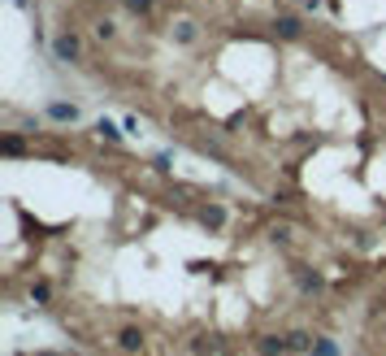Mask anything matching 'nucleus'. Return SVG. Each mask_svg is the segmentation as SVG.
<instances>
[{
  "instance_id": "3",
  "label": "nucleus",
  "mask_w": 386,
  "mask_h": 356,
  "mask_svg": "<svg viewBox=\"0 0 386 356\" xmlns=\"http://www.w3.org/2000/svg\"><path fill=\"white\" fill-rule=\"evenodd\" d=\"M273 30H278L282 39H300L304 35V22L295 18V13H278V18H273Z\"/></svg>"
},
{
  "instance_id": "18",
  "label": "nucleus",
  "mask_w": 386,
  "mask_h": 356,
  "mask_svg": "<svg viewBox=\"0 0 386 356\" xmlns=\"http://www.w3.org/2000/svg\"><path fill=\"white\" fill-rule=\"evenodd\" d=\"M13 5H18V9H26V5H30V0H13Z\"/></svg>"
},
{
  "instance_id": "13",
  "label": "nucleus",
  "mask_w": 386,
  "mask_h": 356,
  "mask_svg": "<svg viewBox=\"0 0 386 356\" xmlns=\"http://www.w3.org/2000/svg\"><path fill=\"white\" fill-rule=\"evenodd\" d=\"M300 291H321V274H309V269H300Z\"/></svg>"
},
{
  "instance_id": "17",
  "label": "nucleus",
  "mask_w": 386,
  "mask_h": 356,
  "mask_svg": "<svg viewBox=\"0 0 386 356\" xmlns=\"http://www.w3.org/2000/svg\"><path fill=\"white\" fill-rule=\"evenodd\" d=\"M30 356H61V352H30Z\"/></svg>"
},
{
  "instance_id": "2",
  "label": "nucleus",
  "mask_w": 386,
  "mask_h": 356,
  "mask_svg": "<svg viewBox=\"0 0 386 356\" xmlns=\"http://www.w3.org/2000/svg\"><path fill=\"white\" fill-rule=\"evenodd\" d=\"M44 113H48V122H61V126H74L78 122V105H70V100H53Z\"/></svg>"
},
{
  "instance_id": "11",
  "label": "nucleus",
  "mask_w": 386,
  "mask_h": 356,
  "mask_svg": "<svg viewBox=\"0 0 386 356\" xmlns=\"http://www.w3.org/2000/svg\"><path fill=\"white\" fill-rule=\"evenodd\" d=\"M48 300H53V287H48V283H35V287H30V304H48Z\"/></svg>"
},
{
  "instance_id": "7",
  "label": "nucleus",
  "mask_w": 386,
  "mask_h": 356,
  "mask_svg": "<svg viewBox=\"0 0 386 356\" xmlns=\"http://www.w3.org/2000/svg\"><path fill=\"white\" fill-rule=\"evenodd\" d=\"M95 135H100L104 143H122V139H126V131H118V126L109 122V118H100V122H95Z\"/></svg>"
},
{
  "instance_id": "15",
  "label": "nucleus",
  "mask_w": 386,
  "mask_h": 356,
  "mask_svg": "<svg viewBox=\"0 0 386 356\" xmlns=\"http://www.w3.org/2000/svg\"><path fill=\"white\" fill-rule=\"evenodd\" d=\"M126 9H131V13H148L152 0H126Z\"/></svg>"
},
{
  "instance_id": "6",
  "label": "nucleus",
  "mask_w": 386,
  "mask_h": 356,
  "mask_svg": "<svg viewBox=\"0 0 386 356\" xmlns=\"http://www.w3.org/2000/svg\"><path fill=\"white\" fill-rule=\"evenodd\" d=\"M118 344H122V352H139V348H143V330H139V326H126V330L118 335Z\"/></svg>"
},
{
  "instance_id": "4",
  "label": "nucleus",
  "mask_w": 386,
  "mask_h": 356,
  "mask_svg": "<svg viewBox=\"0 0 386 356\" xmlns=\"http://www.w3.org/2000/svg\"><path fill=\"white\" fill-rule=\"evenodd\" d=\"M256 348H261V356H286L291 352V335H265Z\"/></svg>"
},
{
  "instance_id": "9",
  "label": "nucleus",
  "mask_w": 386,
  "mask_h": 356,
  "mask_svg": "<svg viewBox=\"0 0 386 356\" xmlns=\"http://www.w3.org/2000/svg\"><path fill=\"white\" fill-rule=\"evenodd\" d=\"M200 217H204V226H208V231H217V226L226 222V208H221V204H208Z\"/></svg>"
},
{
  "instance_id": "1",
  "label": "nucleus",
  "mask_w": 386,
  "mask_h": 356,
  "mask_svg": "<svg viewBox=\"0 0 386 356\" xmlns=\"http://www.w3.org/2000/svg\"><path fill=\"white\" fill-rule=\"evenodd\" d=\"M53 57L66 61V66H74L78 57H83V44H78V35H70V30H61V35L53 39Z\"/></svg>"
},
{
  "instance_id": "8",
  "label": "nucleus",
  "mask_w": 386,
  "mask_h": 356,
  "mask_svg": "<svg viewBox=\"0 0 386 356\" xmlns=\"http://www.w3.org/2000/svg\"><path fill=\"white\" fill-rule=\"evenodd\" d=\"M0 152H5V157H18V152H26V139L22 135H5V139H0Z\"/></svg>"
},
{
  "instance_id": "14",
  "label": "nucleus",
  "mask_w": 386,
  "mask_h": 356,
  "mask_svg": "<svg viewBox=\"0 0 386 356\" xmlns=\"http://www.w3.org/2000/svg\"><path fill=\"white\" fill-rule=\"evenodd\" d=\"M113 35H118L113 22H100V26H95V39H113Z\"/></svg>"
},
{
  "instance_id": "5",
  "label": "nucleus",
  "mask_w": 386,
  "mask_h": 356,
  "mask_svg": "<svg viewBox=\"0 0 386 356\" xmlns=\"http://www.w3.org/2000/svg\"><path fill=\"white\" fill-rule=\"evenodd\" d=\"M174 39H178V44H196V39H200V26L191 22V18H183V22H174Z\"/></svg>"
},
{
  "instance_id": "12",
  "label": "nucleus",
  "mask_w": 386,
  "mask_h": 356,
  "mask_svg": "<svg viewBox=\"0 0 386 356\" xmlns=\"http://www.w3.org/2000/svg\"><path fill=\"white\" fill-rule=\"evenodd\" d=\"M313 356H339V344H334V339H317V344H313Z\"/></svg>"
},
{
  "instance_id": "16",
  "label": "nucleus",
  "mask_w": 386,
  "mask_h": 356,
  "mask_svg": "<svg viewBox=\"0 0 386 356\" xmlns=\"http://www.w3.org/2000/svg\"><path fill=\"white\" fill-rule=\"evenodd\" d=\"M300 5L309 9V13H317V9H321V0H300Z\"/></svg>"
},
{
  "instance_id": "10",
  "label": "nucleus",
  "mask_w": 386,
  "mask_h": 356,
  "mask_svg": "<svg viewBox=\"0 0 386 356\" xmlns=\"http://www.w3.org/2000/svg\"><path fill=\"white\" fill-rule=\"evenodd\" d=\"M313 344H317V339L309 330H291V352H313Z\"/></svg>"
}]
</instances>
